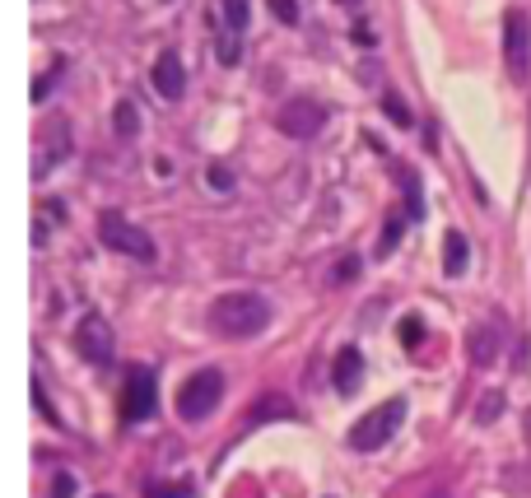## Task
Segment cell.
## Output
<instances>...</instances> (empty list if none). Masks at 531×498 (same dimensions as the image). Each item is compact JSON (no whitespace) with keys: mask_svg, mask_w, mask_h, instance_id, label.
I'll use <instances>...</instances> for the list:
<instances>
[{"mask_svg":"<svg viewBox=\"0 0 531 498\" xmlns=\"http://www.w3.org/2000/svg\"><path fill=\"white\" fill-rule=\"evenodd\" d=\"M420 340H424V322L420 317H406V322H401V345L410 350V345H420Z\"/></svg>","mask_w":531,"mask_h":498,"instance_id":"obj_23","label":"cell"},{"mask_svg":"<svg viewBox=\"0 0 531 498\" xmlns=\"http://www.w3.org/2000/svg\"><path fill=\"white\" fill-rule=\"evenodd\" d=\"M382 108H387V117H392L396 126H410V112H406V103H401L396 94H387V98H382Z\"/></svg>","mask_w":531,"mask_h":498,"instance_id":"obj_24","label":"cell"},{"mask_svg":"<svg viewBox=\"0 0 531 498\" xmlns=\"http://www.w3.org/2000/svg\"><path fill=\"white\" fill-rule=\"evenodd\" d=\"M280 415H294L280 396H271V401H261V405H252V419H280Z\"/></svg>","mask_w":531,"mask_h":498,"instance_id":"obj_19","label":"cell"},{"mask_svg":"<svg viewBox=\"0 0 531 498\" xmlns=\"http://www.w3.org/2000/svg\"><path fill=\"white\" fill-rule=\"evenodd\" d=\"M75 350L89 359V364H112V326L98 317V312H84L80 326H75Z\"/></svg>","mask_w":531,"mask_h":498,"instance_id":"obj_6","label":"cell"},{"mask_svg":"<svg viewBox=\"0 0 531 498\" xmlns=\"http://www.w3.org/2000/svg\"><path fill=\"white\" fill-rule=\"evenodd\" d=\"M499 410H504V396H499V391H490V396L476 405V419H480V424H490V419H499Z\"/></svg>","mask_w":531,"mask_h":498,"instance_id":"obj_20","label":"cell"},{"mask_svg":"<svg viewBox=\"0 0 531 498\" xmlns=\"http://www.w3.org/2000/svg\"><path fill=\"white\" fill-rule=\"evenodd\" d=\"M359 275V256H345L341 266H331V284H350Z\"/></svg>","mask_w":531,"mask_h":498,"instance_id":"obj_22","label":"cell"},{"mask_svg":"<svg viewBox=\"0 0 531 498\" xmlns=\"http://www.w3.org/2000/svg\"><path fill=\"white\" fill-rule=\"evenodd\" d=\"M271 326V303L261 294H224L210 303V331L224 340H252Z\"/></svg>","mask_w":531,"mask_h":498,"instance_id":"obj_1","label":"cell"},{"mask_svg":"<svg viewBox=\"0 0 531 498\" xmlns=\"http://www.w3.org/2000/svg\"><path fill=\"white\" fill-rule=\"evenodd\" d=\"M215 56L224 61V66H238V56H243V38L224 28V33H219V42H215Z\"/></svg>","mask_w":531,"mask_h":498,"instance_id":"obj_15","label":"cell"},{"mask_svg":"<svg viewBox=\"0 0 531 498\" xmlns=\"http://www.w3.org/2000/svg\"><path fill=\"white\" fill-rule=\"evenodd\" d=\"M494 354H499V331H494L490 322L476 326V331H471V359L485 368V364H494Z\"/></svg>","mask_w":531,"mask_h":498,"instance_id":"obj_12","label":"cell"},{"mask_svg":"<svg viewBox=\"0 0 531 498\" xmlns=\"http://www.w3.org/2000/svg\"><path fill=\"white\" fill-rule=\"evenodd\" d=\"M145 498H191L187 485H164V480H154V485H145Z\"/></svg>","mask_w":531,"mask_h":498,"instance_id":"obj_21","label":"cell"},{"mask_svg":"<svg viewBox=\"0 0 531 498\" xmlns=\"http://www.w3.org/2000/svg\"><path fill=\"white\" fill-rule=\"evenodd\" d=\"M354 42H359V47H373V33H368V28L359 24V28H354Z\"/></svg>","mask_w":531,"mask_h":498,"instance_id":"obj_30","label":"cell"},{"mask_svg":"<svg viewBox=\"0 0 531 498\" xmlns=\"http://www.w3.org/2000/svg\"><path fill=\"white\" fill-rule=\"evenodd\" d=\"M219 396H224V377H219L215 368H201V373H191L187 382H182V391H177V415L187 419V424H196V419L215 415Z\"/></svg>","mask_w":531,"mask_h":498,"instance_id":"obj_4","label":"cell"},{"mask_svg":"<svg viewBox=\"0 0 531 498\" xmlns=\"http://www.w3.org/2000/svg\"><path fill=\"white\" fill-rule=\"evenodd\" d=\"M219 10H224V28L243 38V33H247V19H252V0H219Z\"/></svg>","mask_w":531,"mask_h":498,"instance_id":"obj_14","label":"cell"},{"mask_svg":"<svg viewBox=\"0 0 531 498\" xmlns=\"http://www.w3.org/2000/svg\"><path fill=\"white\" fill-rule=\"evenodd\" d=\"M504 61H508V75H527L531 66V19L522 10H508L504 19Z\"/></svg>","mask_w":531,"mask_h":498,"instance_id":"obj_7","label":"cell"},{"mask_svg":"<svg viewBox=\"0 0 531 498\" xmlns=\"http://www.w3.org/2000/svg\"><path fill=\"white\" fill-rule=\"evenodd\" d=\"M159 396H154V373L150 368H131L126 373V387H122V419H150Z\"/></svg>","mask_w":531,"mask_h":498,"instance_id":"obj_8","label":"cell"},{"mask_svg":"<svg viewBox=\"0 0 531 498\" xmlns=\"http://www.w3.org/2000/svg\"><path fill=\"white\" fill-rule=\"evenodd\" d=\"M429 498H452V494H448V489H434V494H429Z\"/></svg>","mask_w":531,"mask_h":498,"instance_id":"obj_31","label":"cell"},{"mask_svg":"<svg viewBox=\"0 0 531 498\" xmlns=\"http://www.w3.org/2000/svg\"><path fill=\"white\" fill-rule=\"evenodd\" d=\"M98 238H103V247L131 256V261H154V256H159V247H154L150 233L136 229L122 210H103V215H98Z\"/></svg>","mask_w":531,"mask_h":498,"instance_id":"obj_3","label":"cell"},{"mask_svg":"<svg viewBox=\"0 0 531 498\" xmlns=\"http://www.w3.org/2000/svg\"><path fill=\"white\" fill-rule=\"evenodd\" d=\"M466 261H471L466 238H462V233H448V238H443V270H448V275H462Z\"/></svg>","mask_w":531,"mask_h":498,"instance_id":"obj_13","label":"cell"},{"mask_svg":"<svg viewBox=\"0 0 531 498\" xmlns=\"http://www.w3.org/2000/svg\"><path fill=\"white\" fill-rule=\"evenodd\" d=\"M359 377H364V354L354 350V345H345V350L336 354V364H331V382H336V391L350 396V391L359 387Z\"/></svg>","mask_w":531,"mask_h":498,"instance_id":"obj_10","label":"cell"},{"mask_svg":"<svg viewBox=\"0 0 531 498\" xmlns=\"http://www.w3.org/2000/svg\"><path fill=\"white\" fill-rule=\"evenodd\" d=\"M341 5H350V10H354V5H359V0H341Z\"/></svg>","mask_w":531,"mask_h":498,"instance_id":"obj_32","label":"cell"},{"mask_svg":"<svg viewBox=\"0 0 531 498\" xmlns=\"http://www.w3.org/2000/svg\"><path fill=\"white\" fill-rule=\"evenodd\" d=\"M136 131H140L136 108H131V103H117V135H122V140H131Z\"/></svg>","mask_w":531,"mask_h":498,"instance_id":"obj_18","label":"cell"},{"mask_svg":"<svg viewBox=\"0 0 531 498\" xmlns=\"http://www.w3.org/2000/svg\"><path fill=\"white\" fill-rule=\"evenodd\" d=\"M401 187H406V201H410V210H406V215H410V219H424V196H420V177H415V173H401Z\"/></svg>","mask_w":531,"mask_h":498,"instance_id":"obj_16","label":"cell"},{"mask_svg":"<svg viewBox=\"0 0 531 498\" xmlns=\"http://www.w3.org/2000/svg\"><path fill=\"white\" fill-rule=\"evenodd\" d=\"M52 498H75V475H66V471L56 475V480H52Z\"/></svg>","mask_w":531,"mask_h":498,"instance_id":"obj_27","label":"cell"},{"mask_svg":"<svg viewBox=\"0 0 531 498\" xmlns=\"http://www.w3.org/2000/svg\"><path fill=\"white\" fill-rule=\"evenodd\" d=\"M396 238H401V219H387V229H382V238H378V247H373V256H378V261H382V256H392L396 252Z\"/></svg>","mask_w":531,"mask_h":498,"instance_id":"obj_17","label":"cell"},{"mask_svg":"<svg viewBox=\"0 0 531 498\" xmlns=\"http://www.w3.org/2000/svg\"><path fill=\"white\" fill-rule=\"evenodd\" d=\"M406 396H392V401H382L373 415H364L359 424L350 429V447L354 452H378V447L392 443V433L406 424Z\"/></svg>","mask_w":531,"mask_h":498,"instance_id":"obj_2","label":"cell"},{"mask_svg":"<svg viewBox=\"0 0 531 498\" xmlns=\"http://www.w3.org/2000/svg\"><path fill=\"white\" fill-rule=\"evenodd\" d=\"M98 498H108V494H98Z\"/></svg>","mask_w":531,"mask_h":498,"instance_id":"obj_33","label":"cell"},{"mask_svg":"<svg viewBox=\"0 0 531 498\" xmlns=\"http://www.w3.org/2000/svg\"><path fill=\"white\" fill-rule=\"evenodd\" d=\"M154 89H159V98H182V89H187V70H182V56L177 52H164L159 61H154Z\"/></svg>","mask_w":531,"mask_h":498,"instance_id":"obj_9","label":"cell"},{"mask_svg":"<svg viewBox=\"0 0 531 498\" xmlns=\"http://www.w3.org/2000/svg\"><path fill=\"white\" fill-rule=\"evenodd\" d=\"M33 405H38L42 415H47V419H52V424H56V410H52V401H47V391H42L38 382H33Z\"/></svg>","mask_w":531,"mask_h":498,"instance_id":"obj_28","label":"cell"},{"mask_svg":"<svg viewBox=\"0 0 531 498\" xmlns=\"http://www.w3.org/2000/svg\"><path fill=\"white\" fill-rule=\"evenodd\" d=\"M322 126H327V108L317 98H289L285 108H280V131L289 140H313Z\"/></svg>","mask_w":531,"mask_h":498,"instance_id":"obj_5","label":"cell"},{"mask_svg":"<svg viewBox=\"0 0 531 498\" xmlns=\"http://www.w3.org/2000/svg\"><path fill=\"white\" fill-rule=\"evenodd\" d=\"M61 131H66V122H61V117H52V122H47V154H42V159H33V177H47V173H52V163L66 154Z\"/></svg>","mask_w":531,"mask_h":498,"instance_id":"obj_11","label":"cell"},{"mask_svg":"<svg viewBox=\"0 0 531 498\" xmlns=\"http://www.w3.org/2000/svg\"><path fill=\"white\" fill-rule=\"evenodd\" d=\"M52 80H56V70H52V75H42V80L33 84V103H38V98H47V89H52Z\"/></svg>","mask_w":531,"mask_h":498,"instance_id":"obj_29","label":"cell"},{"mask_svg":"<svg viewBox=\"0 0 531 498\" xmlns=\"http://www.w3.org/2000/svg\"><path fill=\"white\" fill-rule=\"evenodd\" d=\"M210 187H215V191H229L233 187V173L224 168V163H210Z\"/></svg>","mask_w":531,"mask_h":498,"instance_id":"obj_25","label":"cell"},{"mask_svg":"<svg viewBox=\"0 0 531 498\" xmlns=\"http://www.w3.org/2000/svg\"><path fill=\"white\" fill-rule=\"evenodd\" d=\"M266 5H271V10L280 14L285 24H299V5H294V0H266Z\"/></svg>","mask_w":531,"mask_h":498,"instance_id":"obj_26","label":"cell"}]
</instances>
